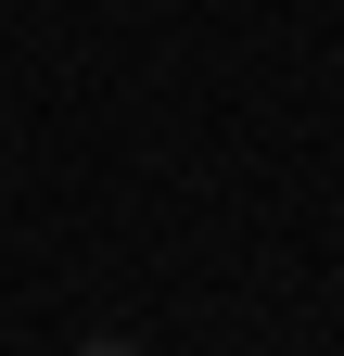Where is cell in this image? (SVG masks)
Returning <instances> with one entry per match:
<instances>
[{"label": "cell", "mask_w": 344, "mask_h": 356, "mask_svg": "<svg viewBox=\"0 0 344 356\" xmlns=\"http://www.w3.org/2000/svg\"><path fill=\"white\" fill-rule=\"evenodd\" d=\"M77 356H141V343H115V331H90V343H77Z\"/></svg>", "instance_id": "6da1fadb"}]
</instances>
